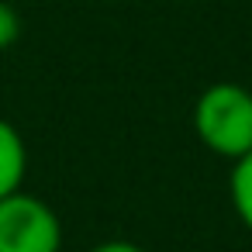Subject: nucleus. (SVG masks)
Returning a JSON list of instances; mask_svg holds the SVG:
<instances>
[{"label": "nucleus", "instance_id": "1", "mask_svg": "<svg viewBox=\"0 0 252 252\" xmlns=\"http://www.w3.org/2000/svg\"><path fill=\"white\" fill-rule=\"evenodd\" d=\"M197 138L224 159L252 152V90L238 83H211L193 104Z\"/></svg>", "mask_w": 252, "mask_h": 252}, {"label": "nucleus", "instance_id": "2", "mask_svg": "<svg viewBox=\"0 0 252 252\" xmlns=\"http://www.w3.org/2000/svg\"><path fill=\"white\" fill-rule=\"evenodd\" d=\"M63 221L35 193H11L0 200V252H59Z\"/></svg>", "mask_w": 252, "mask_h": 252}, {"label": "nucleus", "instance_id": "3", "mask_svg": "<svg viewBox=\"0 0 252 252\" xmlns=\"http://www.w3.org/2000/svg\"><path fill=\"white\" fill-rule=\"evenodd\" d=\"M25 173H28V145L7 118H0V200L25 187Z\"/></svg>", "mask_w": 252, "mask_h": 252}, {"label": "nucleus", "instance_id": "4", "mask_svg": "<svg viewBox=\"0 0 252 252\" xmlns=\"http://www.w3.org/2000/svg\"><path fill=\"white\" fill-rule=\"evenodd\" d=\"M228 190H231V207H235L238 221L252 231V152H245L242 159H235Z\"/></svg>", "mask_w": 252, "mask_h": 252}, {"label": "nucleus", "instance_id": "5", "mask_svg": "<svg viewBox=\"0 0 252 252\" xmlns=\"http://www.w3.org/2000/svg\"><path fill=\"white\" fill-rule=\"evenodd\" d=\"M18 38H21V14L7 4V0H0V52L11 49Z\"/></svg>", "mask_w": 252, "mask_h": 252}, {"label": "nucleus", "instance_id": "6", "mask_svg": "<svg viewBox=\"0 0 252 252\" xmlns=\"http://www.w3.org/2000/svg\"><path fill=\"white\" fill-rule=\"evenodd\" d=\"M87 252H145V249L135 245V242H125V238H111V242H100V245H94Z\"/></svg>", "mask_w": 252, "mask_h": 252}]
</instances>
